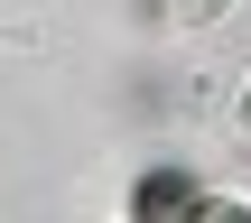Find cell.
Segmentation results:
<instances>
[{"label":"cell","instance_id":"1","mask_svg":"<svg viewBox=\"0 0 251 223\" xmlns=\"http://www.w3.org/2000/svg\"><path fill=\"white\" fill-rule=\"evenodd\" d=\"M130 214H196V196H186V177H149L130 196Z\"/></svg>","mask_w":251,"mask_h":223},{"label":"cell","instance_id":"3","mask_svg":"<svg viewBox=\"0 0 251 223\" xmlns=\"http://www.w3.org/2000/svg\"><path fill=\"white\" fill-rule=\"evenodd\" d=\"M242 130H251V84H242Z\"/></svg>","mask_w":251,"mask_h":223},{"label":"cell","instance_id":"2","mask_svg":"<svg viewBox=\"0 0 251 223\" xmlns=\"http://www.w3.org/2000/svg\"><path fill=\"white\" fill-rule=\"evenodd\" d=\"M224 9H233V0H177V19H186V28H214Z\"/></svg>","mask_w":251,"mask_h":223}]
</instances>
